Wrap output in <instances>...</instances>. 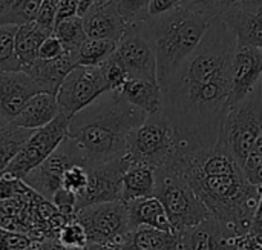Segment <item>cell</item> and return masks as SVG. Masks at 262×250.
<instances>
[{
  "mask_svg": "<svg viewBox=\"0 0 262 250\" xmlns=\"http://www.w3.org/2000/svg\"><path fill=\"white\" fill-rule=\"evenodd\" d=\"M236 37L224 20L213 22L193 54L163 88V112L177 135V155L218 143L229 111L230 66Z\"/></svg>",
  "mask_w": 262,
  "mask_h": 250,
  "instance_id": "cell-1",
  "label": "cell"
},
{
  "mask_svg": "<svg viewBox=\"0 0 262 250\" xmlns=\"http://www.w3.org/2000/svg\"><path fill=\"white\" fill-rule=\"evenodd\" d=\"M210 215L232 226L241 237L250 234L262 187L253 186L232 152L218 141L213 148L172 158Z\"/></svg>",
  "mask_w": 262,
  "mask_h": 250,
  "instance_id": "cell-2",
  "label": "cell"
},
{
  "mask_svg": "<svg viewBox=\"0 0 262 250\" xmlns=\"http://www.w3.org/2000/svg\"><path fill=\"white\" fill-rule=\"evenodd\" d=\"M147 115L127 103L118 91H107L69 120L68 137L88 169L126 154L130 132Z\"/></svg>",
  "mask_w": 262,
  "mask_h": 250,
  "instance_id": "cell-3",
  "label": "cell"
},
{
  "mask_svg": "<svg viewBox=\"0 0 262 250\" xmlns=\"http://www.w3.org/2000/svg\"><path fill=\"white\" fill-rule=\"evenodd\" d=\"M141 23L155 51L157 80L163 89L193 54L213 22L178 5L161 15L147 17Z\"/></svg>",
  "mask_w": 262,
  "mask_h": 250,
  "instance_id": "cell-4",
  "label": "cell"
},
{
  "mask_svg": "<svg viewBox=\"0 0 262 250\" xmlns=\"http://www.w3.org/2000/svg\"><path fill=\"white\" fill-rule=\"evenodd\" d=\"M155 197L161 201L175 234L212 217L173 160L155 169Z\"/></svg>",
  "mask_w": 262,
  "mask_h": 250,
  "instance_id": "cell-5",
  "label": "cell"
},
{
  "mask_svg": "<svg viewBox=\"0 0 262 250\" xmlns=\"http://www.w3.org/2000/svg\"><path fill=\"white\" fill-rule=\"evenodd\" d=\"M262 134V95L258 85L244 100L226 112L218 141H221L243 168Z\"/></svg>",
  "mask_w": 262,
  "mask_h": 250,
  "instance_id": "cell-6",
  "label": "cell"
},
{
  "mask_svg": "<svg viewBox=\"0 0 262 250\" xmlns=\"http://www.w3.org/2000/svg\"><path fill=\"white\" fill-rule=\"evenodd\" d=\"M177 154V135L172 123L163 111L147 115L137 126L126 146V157L130 163H140L158 169L169 163Z\"/></svg>",
  "mask_w": 262,
  "mask_h": 250,
  "instance_id": "cell-7",
  "label": "cell"
},
{
  "mask_svg": "<svg viewBox=\"0 0 262 250\" xmlns=\"http://www.w3.org/2000/svg\"><path fill=\"white\" fill-rule=\"evenodd\" d=\"M69 120L71 118L68 115L60 112L46 126L32 131L5 172L23 180L32 169L40 166L68 137Z\"/></svg>",
  "mask_w": 262,
  "mask_h": 250,
  "instance_id": "cell-8",
  "label": "cell"
},
{
  "mask_svg": "<svg viewBox=\"0 0 262 250\" xmlns=\"http://www.w3.org/2000/svg\"><path fill=\"white\" fill-rule=\"evenodd\" d=\"M75 220L84 227L88 241L115 246L129 231L127 206L123 201L91 204L75 212Z\"/></svg>",
  "mask_w": 262,
  "mask_h": 250,
  "instance_id": "cell-9",
  "label": "cell"
},
{
  "mask_svg": "<svg viewBox=\"0 0 262 250\" xmlns=\"http://www.w3.org/2000/svg\"><path fill=\"white\" fill-rule=\"evenodd\" d=\"M104 92L107 89L100 68L78 65L66 75L55 97L60 112L71 118Z\"/></svg>",
  "mask_w": 262,
  "mask_h": 250,
  "instance_id": "cell-10",
  "label": "cell"
},
{
  "mask_svg": "<svg viewBox=\"0 0 262 250\" xmlns=\"http://www.w3.org/2000/svg\"><path fill=\"white\" fill-rule=\"evenodd\" d=\"M115 57L132 78L157 80V57L143 23L129 25L117 43Z\"/></svg>",
  "mask_w": 262,
  "mask_h": 250,
  "instance_id": "cell-11",
  "label": "cell"
},
{
  "mask_svg": "<svg viewBox=\"0 0 262 250\" xmlns=\"http://www.w3.org/2000/svg\"><path fill=\"white\" fill-rule=\"evenodd\" d=\"M72 164H83V158L75 146V143L66 137L60 146L35 169H32L23 181L34 189L38 195L49 200L61 186L63 172Z\"/></svg>",
  "mask_w": 262,
  "mask_h": 250,
  "instance_id": "cell-12",
  "label": "cell"
},
{
  "mask_svg": "<svg viewBox=\"0 0 262 250\" xmlns=\"http://www.w3.org/2000/svg\"><path fill=\"white\" fill-rule=\"evenodd\" d=\"M130 161L126 155L88 169L89 180L84 192L77 198V211L91 204L121 201V180Z\"/></svg>",
  "mask_w": 262,
  "mask_h": 250,
  "instance_id": "cell-13",
  "label": "cell"
},
{
  "mask_svg": "<svg viewBox=\"0 0 262 250\" xmlns=\"http://www.w3.org/2000/svg\"><path fill=\"white\" fill-rule=\"evenodd\" d=\"M177 235L183 250H239L244 238L232 226L213 217Z\"/></svg>",
  "mask_w": 262,
  "mask_h": 250,
  "instance_id": "cell-14",
  "label": "cell"
},
{
  "mask_svg": "<svg viewBox=\"0 0 262 250\" xmlns=\"http://www.w3.org/2000/svg\"><path fill=\"white\" fill-rule=\"evenodd\" d=\"M262 49L236 45L230 66L229 108L244 100L261 81Z\"/></svg>",
  "mask_w": 262,
  "mask_h": 250,
  "instance_id": "cell-15",
  "label": "cell"
},
{
  "mask_svg": "<svg viewBox=\"0 0 262 250\" xmlns=\"http://www.w3.org/2000/svg\"><path fill=\"white\" fill-rule=\"evenodd\" d=\"M224 22L233 31L238 45L262 49V0H238Z\"/></svg>",
  "mask_w": 262,
  "mask_h": 250,
  "instance_id": "cell-16",
  "label": "cell"
},
{
  "mask_svg": "<svg viewBox=\"0 0 262 250\" xmlns=\"http://www.w3.org/2000/svg\"><path fill=\"white\" fill-rule=\"evenodd\" d=\"M35 81L25 71H0V114L11 123L26 101L38 94Z\"/></svg>",
  "mask_w": 262,
  "mask_h": 250,
  "instance_id": "cell-17",
  "label": "cell"
},
{
  "mask_svg": "<svg viewBox=\"0 0 262 250\" xmlns=\"http://www.w3.org/2000/svg\"><path fill=\"white\" fill-rule=\"evenodd\" d=\"M75 66H78L77 51H66L61 57L54 60L37 58L25 72L35 81L40 92L57 95L63 80Z\"/></svg>",
  "mask_w": 262,
  "mask_h": 250,
  "instance_id": "cell-18",
  "label": "cell"
},
{
  "mask_svg": "<svg viewBox=\"0 0 262 250\" xmlns=\"http://www.w3.org/2000/svg\"><path fill=\"white\" fill-rule=\"evenodd\" d=\"M83 25L86 35L89 38L98 40H111L118 43L121 35L124 34L127 25L118 15V12L109 5H94L83 17Z\"/></svg>",
  "mask_w": 262,
  "mask_h": 250,
  "instance_id": "cell-19",
  "label": "cell"
},
{
  "mask_svg": "<svg viewBox=\"0 0 262 250\" xmlns=\"http://www.w3.org/2000/svg\"><path fill=\"white\" fill-rule=\"evenodd\" d=\"M58 114H60V109H58L57 97L46 94V92H38L26 101L23 109L11 121V124L17 128L35 131V129L46 126Z\"/></svg>",
  "mask_w": 262,
  "mask_h": 250,
  "instance_id": "cell-20",
  "label": "cell"
},
{
  "mask_svg": "<svg viewBox=\"0 0 262 250\" xmlns=\"http://www.w3.org/2000/svg\"><path fill=\"white\" fill-rule=\"evenodd\" d=\"M123 98L146 115L163 111V89L158 81L129 77L118 91Z\"/></svg>",
  "mask_w": 262,
  "mask_h": 250,
  "instance_id": "cell-21",
  "label": "cell"
},
{
  "mask_svg": "<svg viewBox=\"0 0 262 250\" xmlns=\"http://www.w3.org/2000/svg\"><path fill=\"white\" fill-rule=\"evenodd\" d=\"M115 247L120 250H183L175 232H164L152 227L130 229Z\"/></svg>",
  "mask_w": 262,
  "mask_h": 250,
  "instance_id": "cell-22",
  "label": "cell"
},
{
  "mask_svg": "<svg viewBox=\"0 0 262 250\" xmlns=\"http://www.w3.org/2000/svg\"><path fill=\"white\" fill-rule=\"evenodd\" d=\"M130 229L137 227H152L164 232H173L172 224L161 201L154 195L141 200H134L126 203Z\"/></svg>",
  "mask_w": 262,
  "mask_h": 250,
  "instance_id": "cell-23",
  "label": "cell"
},
{
  "mask_svg": "<svg viewBox=\"0 0 262 250\" xmlns=\"http://www.w3.org/2000/svg\"><path fill=\"white\" fill-rule=\"evenodd\" d=\"M155 169L140 163H130L121 180V201L129 203L155 195Z\"/></svg>",
  "mask_w": 262,
  "mask_h": 250,
  "instance_id": "cell-24",
  "label": "cell"
},
{
  "mask_svg": "<svg viewBox=\"0 0 262 250\" xmlns=\"http://www.w3.org/2000/svg\"><path fill=\"white\" fill-rule=\"evenodd\" d=\"M48 35H51V32L40 28L35 22H29V23L17 26L14 48H15V55L20 61L21 71H25L38 58L40 45Z\"/></svg>",
  "mask_w": 262,
  "mask_h": 250,
  "instance_id": "cell-25",
  "label": "cell"
},
{
  "mask_svg": "<svg viewBox=\"0 0 262 250\" xmlns=\"http://www.w3.org/2000/svg\"><path fill=\"white\" fill-rule=\"evenodd\" d=\"M41 2L43 0H2L0 26L2 25L20 26L34 22Z\"/></svg>",
  "mask_w": 262,
  "mask_h": 250,
  "instance_id": "cell-26",
  "label": "cell"
},
{
  "mask_svg": "<svg viewBox=\"0 0 262 250\" xmlns=\"http://www.w3.org/2000/svg\"><path fill=\"white\" fill-rule=\"evenodd\" d=\"M31 134L32 131L17 128L11 123L0 128V174L6 171V168Z\"/></svg>",
  "mask_w": 262,
  "mask_h": 250,
  "instance_id": "cell-27",
  "label": "cell"
},
{
  "mask_svg": "<svg viewBox=\"0 0 262 250\" xmlns=\"http://www.w3.org/2000/svg\"><path fill=\"white\" fill-rule=\"evenodd\" d=\"M117 43L111 40L86 38L77 49L78 65L81 66H100L115 52Z\"/></svg>",
  "mask_w": 262,
  "mask_h": 250,
  "instance_id": "cell-28",
  "label": "cell"
},
{
  "mask_svg": "<svg viewBox=\"0 0 262 250\" xmlns=\"http://www.w3.org/2000/svg\"><path fill=\"white\" fill-rule=\"evenodd\" d=\"M63 45L64 52L66 51H77L80 45L88 38L83 18L75 15L66 20H61L60 23L55 25L54 32H52Z\"/></svg>",
  "mask_w": 262,
  "mask_h": 250,
  "instance_id": "cell-29",
  "label": "cell"
},
{
  "mask_svg": "<svg viewBox=\"0 0 262 250\" xmlns=\"http://www.w3.org/2000/svg\"><path fill=\"white\" fill-rule=\"evenodd\" d=\"M236 2L238 0H180V6L216 22L224 20L226 14Z\"/></svg>",
  "mask_w": 262,
  "mask_h": 250,
  "instance_id": "cell-30",
  "label": "cell"
},
{
  "mask_svg": "<svg viewBox=\"0 0 262 250\" xmlns=\"http://www.w3.org/2000/svg\"><path fill=\"white\" fill-rule=\"evenodd\" d=\"M15 32L17 26L14 25L0 26V71H21L14 48Z\"/></svg>",
  "mask_w": 262,
  "mask_h": 250,
  "instance_id": "cell-31",
  "label": "cell"
},
{
  "mask_svg": "<svg viewBox=\"0 0 262 250\" xmlns=\"http://www.w3.org/2000/svg\"><path fill=\"white\" fill-rule=\"evenodd\" d=\"M106 3L118 12L127 26L144 22L149 17L150 0H107Z\"/></svg>",
  "mask_w": 262,
  "mask_h": 250,
  "instance_id": "cell-32",
  "label": "cell"
},
{
  "mask_svg": "<svg viewBox=\"0 0 262 250\" xmlns=\"http://www.w3.org/2000/svg\"><path fill=\"white\" fill-rule=\"evenodd\" d=\"M57 240L66 247L68 250H81L86 247L88 241V235L84 227L75 220V217H72L58 232Z\"/></svg>",
  "mask_w": 262,
  "mask_h": 250,
  "instance_id": "cell-33",
  "label": "cell"
},
{
  "mask_svg": "<svg viewBox=\"0 0 262 250\" xmlns=\"http://www.w3.org/2000/svg\"><path fill=\"white\" fill-rule=\"evenodd\" d=\"M98 68L103 74V80L106 83L107 91H120L123 83L129 78L124 66L115 57V54H112L107 60H104Z\"/></svg>",
  "mask_w": 262,
  "mask_h": 250,
  "instance_id": "cell-34",
  "label": "cell"
},
{
  "mask_svg": "<svg viewBox=\"0 0 262 250\" xmlns=\"http://www.w3.org/2000/svg\"><path fill=\"white\" fill-rule=\"evenodd\" d=\"M89 180V171L83 164H72L69 166L61 175V189L74 194L77 198L84 192Z\"/></svg>",
  "mask_w": 262,
  "mask_h": 250,
  "instance_id": "cell-35",
  "label": "cell"
},
{
  "mask_svg": "<svg viewBox=\"0 0 262 250\" xmlns=\"http://www.w3.org/2000/svg\"><path fill=\"white\" fill-rule=\"evenodd\" d=\"M243 171L250 184L262 187V134L256 140L255 146L252 148L243 166Z\"/></svg>",
  "mask_w": 262,
  "mask_h": 250,
  "instance_id": "cell-36",
  "label": "cell"
},
{
  "mask_svg": "<svg viewBox=\"0 0 262 250\" xmlns=\"http://www.w3.org/2000/svg\"><path fill=\"white\" fill-rule=\"evenodd\" d=\"M28 189H29V186L21 178H17L6 172H3L0 175V201L17 198V197L26 194Z\"/></svg>",
  "mask_w": 262,
  "mask_h": 250,
  "instance_id": "cell-37",
  "label": "cell"
},
{
  "mask_svg": "<svg viewBox=\"0 0 262 250\" xmlns=\"http://www.w3.org/2000/svg\"><path fill=\"white\" fill-rule=\"evenodd\" d=\"M58 0H43L38 11H37V15H35V23L46 29L48 32H54V28H55V18H57V8H58Z\"/></svg>",
  "mask_w": 262,
  "mask_h": 250,
  "instance_id": "cell-38",
  "label": "cell"
},
{
  "mask_svg": "<svg viewBox=\"0 0 262 250\" xmlns=\"http://www.w3.org/2000/svg\"><path fill=\"white\" fill-rule=\"evenodd\" d=\"M31 243L32 240L28 235L0 227V250H23Z\"/></svg>",
  "mask_w": 262,
  "mask_h": 250,
  "instance_id": "cell-39",
  "label": "cell"
},
{
  "mask_svg": "<svg viewBox=\"0 0 262 250\" xmlns=\"http://www.w3.org/2000/svg\"><path fill=\"white\" fill-rule=\"evenodd\" d=\"M63 54H64V48H63L61 41L54 34L48 35L38 49V58H41V60H54V58L61 57Z\"/></svg>",
  "mask_w": 262,
  "mask_h": 250,
  "instance_id": "cell-40",
  "label": "cell"
},
{
  "mask_svg": "<svg viewBox=\"0 0 262 250\" xmlns=\"http://www.w3.org/2000/svg\"><path fill=\"white\" fill-rule=\"evenodd\" d=\"M180 5V0H150L149 3V17H157L161 15L175 6Z\"/></svg>",
  "mask_w": 262,
  "mask_h": 250,
  "instance_id": "cell-41",
  "label": "cell"
},
{
  "mask_svg": "<svg viewBox=\"0 0 262 250\" xmlns=\"http://www.w3.org/2000/svg\"><path fill=\"white\" fill-rule=\"evenodd\" d=\"M75 15H77V2L75 0H61L57 8L55 25L60 23L61 20H66V18H71Z\"/></svg>",
  "mask_w": 262,
  "mask_h": 250,
  "instance_id": "cell-42",
  "label": "cell"
},
{
  "mask_svg": "<svg viewBox=\"0 0 262 250\" xmlns=\"http://www.w3.org/2000/svg\"><path fill=\"white\" fill-rule=\"evenodd\" d=\"M75 2H77V15L78 17H83L95 5V0H75Z\"/></svg>",
  "mask_w": 262,
  "mask_h": 250,
  "instance_id": "cell-43",
  "label": "cell"
},
{
  "mask_svg": "<svg viewBox=\"0 0 262 250\" xmlns=\"http://www.w3.org/2000/svg\"><path fill=\"white\" fill-rule=\"evenodd\" d=\"M81 250H120L115 246H109V244H95V243H88L86 247Z\"/></svg>",
  "mask_w": 262,
  "mask_h": 250,
  "instance_id": "cell-44",
  "label": "cell"
},
{
  "mask_svg": "<svg viewBox=\"0 0 262 250\" xmlns=\"http://www.w3.org/2000/svg\"><path fill=\"white\" fill-rule=\"evenodd\" d=\"M23 250H41V247H40V243L38 241H32L28 247H25Z\"/></svg>",
  "mask_w": 262,
  "mask_h": 250,
  "instance_id": "cell-45",
  "label": "cell"
},
{
  "mask_svg": "<svg viewBox=\"0 0 262 250\" xmlns=\"http://www.w3.org/2000/svg\"><path fill=\"white\" fill-rule=\"evenodd\" d=\"M5 124H8V121H6V120L2 117V114H0V128H2V126H5Z\"/></svg>",
  "mask_w": 262,
  "mask_h": 250,
  "instance_id": "cell-46",
  "label": "cell"
},
{
  "mask_svg": "<svg viewBox=\"0 0 262 250\" xmlns=\"http://www.w3.org/2000/svg\"><path fill=\"white\" fill-rule=\"evenodd\" d=\"M106 2H107V0H95L97 5H103V3H106Z\"/></svg>",
  "mask_w": 262,
  "mask_h": 250,
  "instance_id": "cell-47",
  "label": "cell"
},
{
  "mask_svg": "<svg viewBox=\"0 0 262 250\" xmlns=\"http://www.w3.org/2000/svg\"><path fill=\"white\" fill-rule=\"evenodd\" d=\"M259 85H261V95H262V77H261V81H259Z\"/></svg>",
  "mask_w": 262,
  "mask_h": 250,
  "instance_id": "cell-48",
  "label": "cell"
},
{
  "mask_svg": "<svg viewBox=\"0 0 262 250\" xmlns=\"http://www.w3.org/2000/svg\"><path fill=\"white\" fill-rule=\"evenodd\" d=\"M0 6H2V0H0Z\"/></svg>",
  "mask_w": 262,
  "mask_h": 250,
  "instance_id": "cell-49",
  "label": "cell"
},
{
  "mask_svg": "<svg viewBox=\"0 0 262 250\" xmlns=\"http://www.w3.org/2000/svg\"><path fill=\"white\" fill-rule=\"evenodd\" d=\"M0 175H2V174H0Z\"/></svg>",
  "mask_w": 262,
  "mask_h": 250,
  "instance_id": "cell-50",
  "label": "cell"
}]
</instances>
